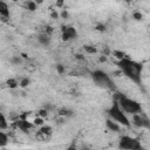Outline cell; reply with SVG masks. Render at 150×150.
Listing matches in <instances>:
<instances>
[{
    "label": "cell",
    "instance_id": "1",
    "mask_svg": "<svg viewBox=\"0 0 150 150\" xmlns=\"http://www.w3.org/2000/svg\"><path fill=\"white\" fill-rule=\"evenodd\" d=\"M117 67H118L120 71L125 77H128L130 81H132L136 84H141L143 66L139 62H137L135 60H131L130 57L125 56L124 59L117 61Z\"/></svg>",
    "mask_w": 150,
    "mask_h": 150
},
{
    "label": "cell",
    "instance_id": "2",
    "mask_svg": "<svg viewBox=\"0 0 150 150\" xmlns=\"http://www.w3.org/2000/svg\"><path fill=\"white\" fill-rule=\"evenodd\" d=\"M117 95L115 96V101L118 103V105L121 107V109L128 115H135V114H139L142 112V105L138 101L134 100V98H130V97H127L125 95L123 94H120V93H116Z\"/></svg>",
    "mask_w": 150,
    "mask_h": 150
},
{
    "label": "cell",
    "instance_id": "3",
    "mask_svg": "<svg viewBox=\"0 0 150 150\" xmlns=\"http://www.w3.org/2000/svg\"><path fill=\"white\" fill-rule=\"evenodd\" d=\"M107 114H108V118L115 121L121 127H125V128L131 127V123H130V120H129L128 115L121 109V107L118 105V103L115 100H114L112 104L109 107V109L107 110Z\"/></svg>",
    "mask_w": 150,
    "mask_h": 150
},
{
    "label": "cell",
    "instance_id": "4",
    "mask_svg": "<svg viewBox=\"0 0 150 150\" xmlns=\"http://www.w3.org/2000/svg\"><path fill=\"white\" fill-rule=\"evenodd\" d=\"M90 75H91V80L94 81V83L97 84L98 87H102V88L111 90V91H116L115 82L105 71H103L101 69H95L94 71H91Z\"/></svg>",
    "mask_w": 150,
    "mask_h": 150
},
{
    "label": "cell",
    "instance_id": "5",
    "mask_svg": "<svg viewBox=\"0 0 150 150\" xmlns=\"http://www.w3.org/2000/svg\"><path fill=\"white\" fill-rule=\"evenodd\" d=\"M118 148L121 150H145L139 138L129 135L121 136L118 141Z\"/></svg>",
    "mask_w": 150,
    "mask_h": 150
},
{
    "label": "cell",
    "instance_id": "6",
    "mask_svg": "<svg viewBox=\"0 0 150 150\" xmlns=\"http://www.w3.org/2000/svg\"><path fill=\"white\" fill-rule=\"evenodd\" d=\"M77 38V30L71 25H62L61 26V39L62 41H71Z\"/></svg>",
    "mask_w": 150,
    "mask_h": 150
},
{
    "label": "cell",
    "instance_id": "7",
    "mask_svg": "<svg viewBox=\"0 0 150 150\" xmlns=\"http://www.w3.org/2000/svg\"><path fill=\"white\" fill-rule=\"evenodd\" d=\"M130 123H132L135 127L141 128V129H149V127H150L149 118H148L145 115H143L142 112L131 115V121H130Z\"/></svg>",
    "mask_w": 150,
    "mask_h": 150
},
{
    "label": "cell",
    "instance_id": "8",
    "mask_svg": "<svg viewBox=\"0 0 150 150\" xmlns=\"http://www.w3.org/2000/svg\"><path fill=\"white\" fill-rule=\"evenodd\" d=\"M14 125L19 129V130H21L22 132H25V134H28V132H30L35 127L33 125V123L29 121V120H23V118H16L15 121H14Z\"/></svg>",
    "mask_w": 150,
    "mask_h": 150
},
{
    "label": "cell",
    "instance_id": "9",
    "mask_svg": "<svg viewBox=\"0 0 150 150\" xmlns=\"http://www.w3.org/2000/svg\"><path fill=\"white\" fill-rule=\"evenodd\" d=\"M38 41L42 46H49L52 42V35H49L45 32H41L40 34H38Z\"/></svg>",
    "mask_w": 150,
    "mask_h": 150
},
{
    "label": "cell",
    "instance_id": "10",
    "mask_svg": "<svg viewBox=\"0 0 150 150\" xmlns=\"http://www.w3.org/2000/svg\"><path fill=\"white\" fill-rule=\"evenodd\" d=\"M105 127L109 131H112V132H118L121 130V125L118 123H116L115 121L110 120V118H107L105 120Z\"/></svg>",
    "mask_w": 150,
    "mask_h": 150
},
{
    "label": "cell",
    "instance_id": "11",
    "mask_svg": "<svg viewBox=\"0 0 150 150\" xmlns=\"http://www.w3.org/2000/svg\"><path fill=\"white\" fill-rule=\"evenodd\" d=\"M9 15H11V12H9V7H8L7 2L0 1V16L2 19H8Z\"/></svg>",
    "mask_w": 150,
    "mask_h": 150
},
{
    "label": "cell",
    "instance_id": "12",
    "mask_svg": "<svg viewBox=\"0 0 150 150\" xmlns=\"http://www.w3.org/2000/svg\"><path fill=\"white\" fill-rule=\"evenodd\" d=\"M8 143H9V137H8L7 132L0 130V148L6 146Z\"/></svg>",
    "mask_w": 150,
    "mask_h": 150
},
{
    "label": "cell",
    "instance_id": "13",
    "mask_svg": "<svg viewBox=\"0 0 150 150\" xmlns=\"http://www.w3.org/2000/svg\"><path fill=\"white\" fill-rule=\"evenodd\" d=\"M52 131H53V129H52V127L50 125H46V124H43L42 127H40V129H39V134H41V135H43V136H50L52 135Z\"/></svg>",
    "mask_w": 150,
    "mask_h": 150
},
{
    "label": "cell",
    "instance_id": "14",
    "mask_svg": "<svg viewBox=\"0 0 150 150\" xmlns=\"http://www.w3.org/2000/svg\"><path fill=\"white\" fill-rule=\"evenodd\" d=\"M8 120L6 118V116L0 111V130H7L8 129Z\"/></svg>",
    "mask_w": 150,
    "mask_h": 150
},
{
    "label": "cell",
    "instance_id": "15",
    "mask_svg": "<svg viewBox=\"0 0 150 150\" xmlns=\"http://www.w3.org/2000/svg\"><path fill=\"white\" fill-rule=\"evenodd\" d=\"M73 115H74V111H73V110H70V109H68V108L60 109V110H59V112H57V116H61V117H64V118L70 117V116H73Z\"/></svg>",
    "mask_w": 150,
    "mask_h": 150
},
{
    "label": "cell",
    "instance_id": "16",
    "mask_svg": "<svg viewBox=\"0 0 150 150\" xmlns=\"http://www.w3.org/2000/svg\"><path fill=\"white\" fill-rule=\"evenodd\" d=\"M25 7H26L27 11H29V12H34V11L38 9V4H36V1L28 0V1L25 2Z\"/></svg>",
    "mask_w": 150,
    "mask_h": 150
},
{
    "label": "cell",
    "instance_id": "17",
    "mask_svg": "<svg viewBox=\"0 0 150 150\" xmlns=\"http://www.w3.org/2000/svg\"><path fill=\"white\" fill-rule=\"evenodd\" d=\"M23 62H25V60L20 55H14V56L11 57V63L14 64V66H21Z\"/></svg>",
    "mask_w": 150,
    "mask_h": 150
},
{
    "label": "cell",
    "instance_id": "18",
    "mask_svg": "<svg viewBox=\"0 0 150 150\" xmlns=\"http://www.w3.org/2000/svg\"><path fill=\"white\" fill-rule=\"evenodd\" d=\"M111 55H112L115 59H117V61H120V60H122V59H124V57L127 56L124 52H122V50H117V49L111 50Z\"/></svg>",
    "mask_w": 150,
    "mask_h": 150
},
{
    "label": "cell",
    "instance_id": "19",
    "mask_svg": "<svg viewBox=\"0 0 150 150\" xmlns=\"http://www.w3.org/2000/svg\"><path fill=\"white\" fill-rule=\"evenodd\" d=\"M83 49L87 54H96L97 53V49L96 47H94L93 45H84L83 46Z\"/></svg>",
    "mask_w": 150,
    "mask_h": 150
},
{
    "label": "cell",
    "instance_id": "20",
    "mask_svg": "<svg viewBox=\"0 0 150 150\" xmlns=\"http://www.w3.org/2000/svg\"><path fill=\"white\" fill-rule=\"evenodd\" d=\"M30 84V79L29 77H21L19 80V87L21 88H27Z\"/></svg>",
    "mask_w": 150,
    "mask_h": 150
},
{
    "label": "cell",
    "instance_id": "21",
    "mask_svg": "<svg viewBox=\"0 0 150 150\" xmlns=\"http://www.w3.org/2000/svg\"><path fill=\"white\" fill-rule=\"evenodd\" d=\"M6 83H7L8 88H11V89H15L19 87V81L16 79H8Z\"/></svg>",
    "mask_w": 150,
    "mask_h": 150
},
{
    "label": "cell",
    "instance_id": "22",
    "mask_svg": "<svg viewBox=\"0 0 150 150\" xmlns=\"http://www.w3.org/2000/svg\"><path fill=\"white\" fill-rule=\"evenodd\" d=\"M32 123H33L34 127H42V125L45 124V118H41V117L36 116V117L32 121Z\"/></svg>",
    "mask_w": 150,
    "mask_h": 150
},
{
    "label": "cell",
    "instance_id": "23",
    "mask_svg": "<svg viewBox=\"0 0 150 150\" xmlns=\"http://www.w3.org/2000/svg\"><path fill=\"white\" fill-rule=\"evenodd\" d=\"M132 18L136 21H141V20H143V14L141 13V11H134L132 12Z\"/></svg>",
    "mask_w": 150,
    "mask_h": 150
},
{
    "label": "cell",
    "instance_id": "24",
    "mask_svg": "<svg viewBox=\"0 0 150 150\" xmlns=\"http://www.w3.org/2000/svg\"><path fill=\"white\" fill-rule=\"evenodd\" d=\"M55 69H56V71H57V74H59V75H62V74H64V71H66L64 66H63V64H61V63H57V64L55 66Z\"/></svg>",
    "mask_w": 150,
    "mask_h": 150
},
{
    "label": "cell",
    "instance_id": "25",
    "mask_svg": "<svg viewBox=\"0 0 150 150\" xmlns=\"http://www.w3.org/2000/svg\"><path fill=\"white\" fill-rule=\"evenodd\" d=\"M48 114H49V112H48L45 108H41V109L38 111V116H39V117H41V118H46V117L48 116Z\"/></svg>",
    "mask_w": 150,
    "mask_h": 150
},
{
    "label": "cell",
    "instance_id": "26",
    "mask_svg": "<svg viewBox=\"0 0 150 150\" xmlns=\"http://www.w3.org/2000/svg\"><path fill=\"white\" fill-rule=\"evenodd\" d=\"M95 29H96L97 32H105V30H107V26H105L104 23H97V25L95 26Z\"/></svg>",
    "mask_w": 150,
    "mask_h": 150
},
{
    "label": "cell",
    "instance_id": "27",
    "mask_svg": "<svg viewBox=\"0 0 150 150\" xmlns=\"http://www.w3.org/2000/svg\"><path fill=\"white\" fill-rule=\"evenodd\" d=\"M60 18H61V19H64V20L68 19V18H69V12H68L67 9H62L61 13H60Z\"/></svg>",
    "mask_w": 150,
    "mask_h": 150
},
{
    "label": "cell",
    "instance_id": "28",
    "mask_svg": "<svg viewBox=\"0 0 150 150\" xmlns=\"http://www.w3.org/2000/svg\"><path fill=\"white\" fill-rule=\"evenodd\" d=\"M50 16H52V19H59V18H60V13H59L56 9H53V11L50 12Z\"/></svg>",
    "mask_w": 150,
    "mask_h": 150
},
{
    "label": "cell",
    "instance_id": "29",
    "mask_svg": "<svg viewBox=\"0 0 150 150\" xmlns=\"http://www.w3.org/2000/svg\"><path fill=\"white\" fill-rule=\"evenodd\" d=\"M74 56H75V59H76V60H80V61H84V55H83V54H81V53H76Z\"/></svg>",
    "mask_w": 150,
    "mask_h": 150
},
{
    "label": "cell",
    "instance_id": "30",
    "mask_svg": "<svg viewBox=\"0 0 150 150\" xmlns=\"http://www.w3.org/2000/svg\"><path fill=\"white\" fill-rule=\"evenodd\" d=\"M63 5H64V2H63L62 0H59V1L55 2V6H56V7H63Z\"/></svg>",
    "mask_w": 150,
    "mask_h": 150
},
{
    "label": "cell",
    "instance_id": "31",
    "mask_svg": "<svg viewBox=\"0 0 150 150\" xmlns=\"http://www.w3.org/2000/svg\"><path fill=\"white\" fill-rule=\"evenodd\" d=\"M66 150H77V148H76V145H75V144H70Z\"/></svg>",
    "mask_w": 150,
    "mask_h": 150
},
{
    "label": "cell",
    "instance_id": "32",
    "mask_svg": "<svg viewBox=\"0 0 150 150\" xmlns=\"http://www.w3.org/2000/svg\"><path fill=\"white\" fill-rule=\"evenodd\" d=\"M100 62H107V56L105 55L100 56Z\"/></svg>",
    "mask_w": 150,
    "mask_h": 150
},
{
    "label": "cell",
    "instance_id": "33",
    "mask_svg": "<svg viewBox=\"0 0 150 150\" xmlns=\"http://www.w3.org/2000/svg\"><path fill=\"white\" fill-rule=\"evenodd\" d=\"M81 150H95V149H91V148H89V146H82Z\"/></svg>",
    "mask_w": 150,
    "mask_h": 150
}]
</instances>
